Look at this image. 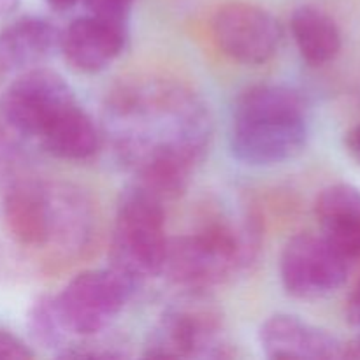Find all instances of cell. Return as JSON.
<instances>
[{"label": "cell", "mask_w": 360, "mask_h": 360, "mask_svg": "<svg viewBox=\"0 0 360 360\" xmlns=\"http://www.w3.org/2000/svg\"><path fill=\"white\" fill-rule=\"evenodd\" d=\"M48 4L49 9L56 11V13H65V11L72 9L79 0H44Z\"/></svg>", "instance_id": "cell-22"}, {"label": "cell", "mask_w": 360, "mask_h": 360, "mask_svg": "<svg viewBox=\"0 0 360 360\" xmlns=\"http://www.w3.org/2000/svg\"><path fill=\"white\" fill-rule=\"evenodd\" d=\"M341 359L360 360V334L359 336L352 338L347 343H343V348H341Z\"/></svg>", "instance_id": "cell-21"}, {"label": "cell", "mask_w": 360, "mask_h": 360, "mask_svg": "<svg viewBox=\"0 0 360 360\" xmlns=\"http://www.w3.org/2000/svg\"><path fill=\"white\" fill-rule=\"evenodd\" d=\"M308 108L287 84L260 83L236 101L229 144L234 158L253 167L292 160L308 144Z\"/></svg>", "instance_id": "cell-4"}, {"label": "cell", "mask_w": 360, "mask_h": 360, "mask_svg": "<svg viewBox=\"0 0 360 360\" xmlns=\"http://www.w3.org/2000/svg\"><path fill=\"white\" fill-rule=\"evenodd\" d=\"M27 330L32 343L44 350L60 354L69 345V333L60 319L55 295H41L27 313Z\"/></svg>", "instance_id": "cell-16"}, {"label": "cell", "mask_w": 360, "mask_h": 360, "mask_svg": "<svg viewBox=\"0 0 360 360\" xmlns=\"http://www.w3.org/2000/svg\"><path fill=\"white\" fill-rule=\"evenodd\" d=\"M127 42L129 27L86 13L63 28L58 51L76 72L98 74L125 51Z\"/></svg>", "instance_id": "cell-11"}, {"label": "cell", "mask_w": 360, "mask_h": 360, "mask_svg": "<svg viewBox=\"0 0 360 360\" xmlns=\"http://www.w3.org/2000/svg\"><path fill=\"white\" fill-rule=\"evenodd\" d=\"M347 319L352 326L360 329V278L347 301Z\"/></svg>", "instance_id": "cell-19"}, {"label": "cell", "mask_w": 360, "mask_h": 360, "mask_svg": "<svg viewBox=\"0 0 360 360\" xmlns=\"http://www.w3.org/2000/svg\"><path fill=\"white\" fill-rule=\"evenodd\" d=\"M148 359H231L234 350L224 338V320L202 292L169 306L144 343Z\"/></svg>", "instance_id": "cell-7"}, {"label": "cell", "mask_w": 360, "mask_h": 360, "mask_svg": "<svg viewBox=\"0 0 360 360\" xmlns=\"http://www.w3.org/2000/svg\"><path fill=\"white\" fill-rule=\"evenodd\" d=\"M88 14L129 27L136 0H81Z\"/></svg>", "instance_id": "cell-17"}, {"label": "cell", "mask_w": 360, "mask_h": 360, "mask_svg": "<svg viewBox=\"0 0 360 360\" xmlns=\"http://www.w3.org/2000/svg\"><path fill=\"white\" fill-rule=\"evenodd\" d=\"M320 234L350 262L360 259V188L336 183L320 192L315 202Z\"/></svg>", "instance_id": "cell-14"}, {"label": "cell", "mask_w": 360, "mask_h": 360, "mask_svg": "<svg viewBox=\"0 0 360 360\" xmlns=\"http://www.w3.org/2000/svg\"><path fill=\"white\" fill-rule=\"evenodd\" d=\"M165 200L134 181L116 206L109 245V266L143 283L160 276L167 253Z\"/></svg>", "instance_id": "cell-6"}, {"label": "cell", "mask_w": 360, "mask_h": 360, "mask_svg": "<svg viewBox=\"0 0 360 360\" xmlns=\"http://www.w3.org/2000/svg\"><path fill=\"white\" fill-rule=\"evenodd\" d=\"M104 130L136 183L167 200L186 190L204 160L213 122L202 98L167 77H139L109 95Z\"/></svg>", "instance_id": "cell-1"}, {"label": "cell", "mask_w": 360, "mask_h": 360, "mask_svg": "<svg viewBox=\"0 0 360 360\" xmlns=\"http://www.w3.org/2000/svg\"><path fill=\"white\" fill-rule=\"evenodd\" d=\"M259 343L271 360L341 359L343 348L329 330L287 313H276L260 326Z\"/></svg>", "instance_id": "cell-12"}, {"label": "cell", "mask_w": 360, "mask_h": 360, "mask_svg": "<svg viewBox=\"0 0 360 360\" xmlns=\"http://www.w3.org/2000/svg\"><path fill=\"white\" fill-rule=\"evenodd\" d=\"M18 6H20V0H0V20L11 16Z\"/></svg>", "instance_id": "cell-23"}, {"label": "cell", "mask_w": 360, "mask_h": 360, "mask_svg": "<svg viewBox=\"0 0 360 360\" xmlns=\"http://www.w3.org/2000/svg\"><path fill=\"white\" fill-rule=\"evenodd\" d=\"M290 32L302 60L311 67L330 63L343 46L336 20L315 6H301L292 13Z\"/></svg>", "instance_id": "cell-15"}, {"label": "cell", "mask_w": 360, "mask_h": 360, "mask_svg": "<svg viewBox=\"0 0 360 360\" xmlns=\"http://www.w3.org/2000/svg\"><path fill=\"white\" fill-rule=\"evenodd\" d=\"M0 108L14 134L37 143L58 160L86 162L101 150V130L55 70H23L6 90Z\"/></svg>", "instance_id": "cell-2"}, {"label": "cell", "mask_w": 360, "mask_h": 360, "mask_svg": "<svg viewBox=\"0 0 360 360\" xmlns=\"http://www.w3.org/2000/svg\"><path fill=\"white\" fill-rule=\"evenodd\" d=\"M141 283L116 267L88 269L74 276L55 295L60 319L69 336L90 340L104 333L123 311Z\"/></svg>", "instance_id": "cell-8"}, {"label": "cell", "mask_w": 360, "mask_h": 360, "mask_svg": "<svg viewBox=\"0 0 360 360\" xmlns=\"http://www.w3.org/2000/svg\"><path fill=\"white\" fill-rule=\"evenodd\" d=\"M35 354L20 336L0 327V359H34Z\"/></svg>", "instance_id": "cell-18"}, {"label": "cell", "mask_w": 360, "mask_h": 360, "mask_svg": "<svg viewBox=\"0 0 360 360\" xmlns=\"http://www.w3.org/2000/svg\"><path fill=\"white\" fill-rule=\"evenodd\" d=\"M211 34L218 49L231 60L243 65H262L280 49L283 28L264 7L231 2L214 13Z\"/></svg>", "instance_id": "cell-10"}, {"label": "cell", "mask_w": 360, "mask_h": 360, "mask_svg": "<svg viewBox=\"0 0 360 360\" xmlns=\"http://www.w3.org/2000/svg\"><path fill=\"white\" fill-rule=\"evenodd\" d=\"M350 264L322 234H297L281 252V285L295 299L326 297L343 287Z\"/></svg>", "instance_id": "cell-9"}, {"label": "cell", "mask_w": 360, "mask_h": 360, "mask_svg": "<svg viewBox=\"0 0 360 360\" xmlns=\"http://www.w3.org/2000/svg\"><path fill=\"white\" fill-rule=\"evenodd\" d=\"M0 214L13 245L44 252L48 262L76 259L94 236L86 199L70 186H55L37 178L11 179L2 193Z\"/></svg>", "instance_id": "cell-3"}, {"label": "cell", "mask_w": 360, "mask_h": 360, "mask_svg": "<svg viewBox=\"0 0 360 360\" xmlns=\"http://www.w3.org/2000/svg\"><path fill=\"white\" fill-rule=\"evenodd\" d=\"M345 146H347V151L350 153V157L360 165V123L347 134V137H345Z\"/></svg>", "instance_id": "cell-20"}, {"label": "cell", "mask_w": 360, "mask_h": 360, "mask_svg": "<svg viewBox=\"0 0 360 360\" xmlns=\"http://www.w3.org/2000/svg\"><path fill=\"white\" fill-rule=\"evenodd\" d=\"M259 234L246 220L236 225L225 214H207L188 234L169 239L162 274L190 292H204L231 280L253 259Z\"/></svg>", "instance_id": "cell-5"}, {"label": "cell", "mask_w": 360, "mask_h": 360, "mask_svg": "<svg viewBox=\"0 0 360 360\" xmlns=\"http://www.w3.org/2000/svg\"><path fill=\"white\" fill-rule=\"evenodd\" d=\"M60 30L42 16H20L0 30V72L39 67L60 46Z\"/></svg>", "instance_id": "cell-13"}]
</instances>
